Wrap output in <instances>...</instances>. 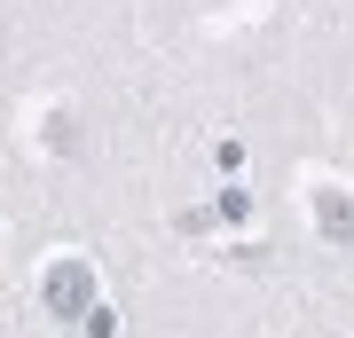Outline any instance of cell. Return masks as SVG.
<instances>
[{
    "instance_id": "6da1fadb",
    "label": "cell",
    "mask_w": 354,
    "mask_h": 338,
    "mask_svg": "<svg viewBox=\"0 0 354 338\" xmlns=\"http://www.w3.org/2000/svg\"><path fill=\"white\" fill-rule=\"evenodd\" d=\"M39 307L71 323V314L87 307V260H48V276H39Z\"/></svg>"
},
{
    "instance_id": "7a4b0ae2",
    "label": "cell",
    "mask_w": 354,
    "mask_h": 338,
    "mask_svg": "<svg viewBox=\"0 0 354 338\" xmlns=\"http://www.w3.org/2000/svg\"><path fill=\"white\" fill-rule=\"evenodd\" d=\"M307 213H315V228H323L330 244H354V197H346L339 181H315V189H307Z\"/></svg>"
}]
</instances>
